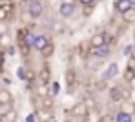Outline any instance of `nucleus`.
<instances>
[{"label":"nucleus","instance_id":"393cba45","mask_svg":"<svg viewBox=\"0 0 135 122\" xmlns=\"http://www.w3.org/2000/svg\"><path fill=\"white\" fill-rule=\"evenodd\" d=\"M9 33V22L7 20H0V37Z\"/></svg>","mask_w":135,"mask_h":122},{"label":"nucleus","instance_id":"f257e3e1","mask_svg":"<svg viewBox=\"0 0 135 122\" xmlns=\"http://www.w3.org/2000/svg\"><path fill=\"white\" fill-rule=\"evenodd\" d=\"M26 11H27V15L31 17V20L40 18V17L44 15V4H42V0H33V2H29L27 7H26Z\"/></svg>","mask_w":135,"mask_h":122},{"label":"nucleus","instance_id":"f03ea898","mask_svg":"<svg viewBox=\"0 0 135 122\" xmlns=\"http://www.w3.org/2000/svg\"><path fill=\"white\" fill-rule=\"evenodd\" d=\"M132 95V91L130 89H122L120 86H113L112 89H110V100L112 102H124V100H128Z\"/></svg>","mask_w":135,"mask_h":122},{"label":"nucleus","instance_id":"7ed1b4c3","mask_svg":"<svg viewBox=\"0 0 135 122\" xmlns=\"http://www.w3.org/2000/svg\"><path fill=\"white\" fill-rule=\"evenodd\" d=\"M115 77H119V64H117V62H110V64L102 69L100 80H102V82H110Z\"/></svg>","mask_w":135,"mask_h":122},{"label":"nucleus","instance_id":"412c9836","mask_svg":"<svg viewBox=\"0 0 135 122\" xmlns=\"http://www.w3.org/2000/svg\"><path fill=\"white\" fill-rule=\"evenodd\" d=\"M66 82H68V86H69V88L77 82V73H75L73 69H68V71H66Z\"/></svg>","mask_w":135,"mask_h":122},{"label":"nucleus","instance_id":"f704fd0d","mask_svg":"<svg viewBox=\"0 0 135 122\" xmlns=\"http://www.w3.org/2000/svg\"><path fill=\"white\" fill-rule=\"evenodd\" d=\"M99 122H110V117H100V120Z\"/></svg>","mask_w":135,"mask_h":122},{"label":"nucleus","instance_id":"4be33fe9","mask_svg":"<svg viewBox=\"0 0 135 122\" xmlns=\"http://www.w3.org/2000/svg\"><path fill=\"white\" fill-rule=\"evenodd\" d=\"M17 78L18 80H27V71H26L24 66H18L17 68Z\"/></svg>","mask_w":135,"mask_h":122},{"label":"nucleus","instance_id":"9b49d317","mask_svg":"<svg viewBox=\"0 0 135 122\" xmlns=\"http://www.w3.org/2000/svg\"><path fill=\"white\" fill-rule=\"evenodd\" d=\"M35 113L38 117V122H51L53 120V111L47 109V108H38V109H35Z\"/></svg>","mask_w":135,"mask_h":122},{"label":"nucleus","instance_id":"6ab92c4d","mask_svg":"<svg viewBox=\"0 0 135 122\" xmlns=\"http://www.w3.org/2000/svg\"><path fill=\"white\" fill-rule=\"evenodd\" d=\"M37 77L40 78V84H47V82H49V77H51V71H49L47 68H44V69L37 75Z\"/></svg>","mask_w":135,"mask_h":122},{"label":"nucleus","instance_id":"4c0bfd02","mask_svg":"<svg viewBox=\"0 0 135 122\" xmlns=\"http://www.w3.org/2000/svg\"><path fill=\"white\" fill-rule=\"evenodd\" d=\"M24 2H26V4H29V2H33V0H24Z\"/></svg>","mask_w":135,"mask_h":122},{"label":"nucleus","instance_id":"473e14b6","mask_svg":"<svg viewBox=\"0 0 135 122\" xmlns=\"http://www.w3.org/2000/svg\"><path fill=\"white\" fill-rule=\"evenodd\" d=\"M22 20H24V22H29V20H31V17L27 15V11H26V13L22 15Z\"/></svg>","mask_w":135,"mask_h":122},{"label":"nucleus","instance_id":"ea45409f","mask_svg":"<svg viewBox=\"0 0 135 122\" xmlns=\"http://www.w3.org/2000/svg\"><path fill=\"white\" fill-rule=\"evenodd\" d=\"M51 122H59V120H51Z\"/></svg>","mask_w":135,"mask_h":122},{"label":"nucleus","instance_id":"ddd939ff","mask_svg":"<svg viewBox=\"0 0 135 122\" xmlns=\"http://www.w3.org/2000/svg\"><path fill=\"white\" fill-rule=\"evenodd\" d=\"M132 7V4L128 2V0H115V4H113V9L119 13V15H122V13H126L128 9Z\"/></svg>","mask_w":135,"mask_h":122},{"label":"nucleus","instance_id":"72a5a7b5","mask_svg":"<svg viewBox=\"0 0 135 122\" xmlns=\"http://www.w3.org/2000/svg\"><path fill=\"white\" fill-rule=\"evenodd\" d=\"M130 58H132V60H135V44H133V49H132V55H130Z\"/></svg>","mask_w":135,"mask_h":122},{"label":"nucleus","instance_id":"0eeeda50","mask_svg":"<svg viewBox=\"0 0 135 122\" xmlns=\"http://www.w3.org/2000/svg\"><path fill=\"white\" fill-rule=\"evenodd\" d=\"M71 113H73L75 117H79V119H86V117L90 115V109H88V106L80 100V102H75V104H73Z\"/></svg>","mask_w":135,"mask_h":122},{"label":"nucleus","instance_id":"39448f33","mask_svg":"<svg viewBox=\"0 0 135 122\" xmlns=\"http://www.w3.org/2000/svg\"><path fill=\"white\" fill-rule=\"evenodd\" d=\"M88 44H90V48H91V49L100 48V46L108 44V33H106V31H99V33H95V35L91 37L90 40H88Z\"/></svg>","mask_w":135,"mask_h":122},{"label":"nucleus","instance_id":"7c9ffc66","mask_svg":"<svg viewBox=\"0 0 135 122\" xmlns=\"http://www.w3.org/2000/svg\"><path fill=\"white\" fill-rule=\"evenodd\" d=\"M86 106H88V109H91V108H95V100L93 98H86V100H82Z\"/></svg>","mask_w":135,"mask_h":122},{"label":"nucleus","instance_id":"2eb2a0df","mask_svg":"<svg viewBox=\"0 0 135 122\" xmlns=\"http://www.w3.org/2000/svg\"><path fill=\"white\" fill-rule=\"evenodd\" d=\"M113 120H115V122H133V117L119 109V111L115 113V117H113Z\"/></svg>","mask_w":135,"mask_h":122},{"label":"nucleus","instance_id":"f8f14e48","mask_svg":"<svg viewBox=\"0 0 135 122\" xmlns=\"http://www.w3.org/2000/svg\"><path fill=\"white\" fill-rule=\"evenodd\" d=\"M47 27H49L55 35H62V31H64V24H62L59 18H51V17H49V20H47Z\"/></svg>","mask_w":135,"mask_h":122},{"label":"nucleus","instance_id":"dca6fc26","mask_svg":"<svg viewBox=\"0 0 135 122\" xmlns=\"http://www.w3.org/2000/svg\"><path fill=\"white\" fill-rule=\"evenodd\" d=\"M122 17V20L126 22V24H135V7H130L126 13H122L120 15Z\"/></svg>","mask_w":135,"mask_h":122},{"label":"nucleus","instance_id":"e433bc0d","mask_svg":"<svg viewBox=\"0 0 135 122\" xmlns=\"http://www.w3.org/2000/svg\"><path fill=\"white\" fill-rule=\"evenodd\" d=\"M4 109H6V108H2V106H0V115H2V111H4Z\"/></svg>","mask_w":135,"mask_h":122},{"label":"nucleus","instance_id":"2f4dec72","mask_svg":"<svg viewBox=\"0 0 135 122\" xmlns=\"http://www.w3.org/2000/svg\"><path fill=\"white\" fill-rule=\"evenodd\" d=\"M128 86H130V91H135V77L132 80H128Z\"/></svg>","mask_w":135,"mask_h":122},{"label":"nucleus","instance_id":"5701e85b","mask_svg":"<svg viewBox=\"0 0 135 122\" xmlns=\"http://www.w3.org/2000/svg\"><path fill=\"white\" fill-rule=\"evenodd\" d=\"M59 93H60V84H59L57 80H53V82H51V88H49V95L55 97V95H59Z\"/></svg>","mask_w":135,"mask_h":122},{"label":"nucleus","instance_id":"6e6552de","mask_svg":"<svg viewBox=\"0 0 135 122\" xmlns=\"http://www.w3.org/2000/svg\"><path fill=\"white\" fill-rule=\"evenodd\" d=\"M49 42H51V40H49V37H47L46 33H37V37H35V42H33V49L40 53V51H42V49H44L46 46L49 44Z\"/></svg>","mask_w":135,"mask_h":122},{"label":"nucleus","instance_id":"c9c22d12","mask_svg":"<svg viewBox=\"0 0 135 122\" xmlns=\"http://www.w3.org/2000/svg\"><path fill=\"white\" fill-rule=\"evenodd\" d=\"M130 4H132V7H135V0H128Z\"/></svg>","mask_w":135,"mask_h":122},{"label":"nucleus","instance_id":"9d476101","mask_svg":"<svg viewBox=\"0 0 135 122\" xmlns=\"http://www.w3.org/2000/svg\"><path fill=\"white\" fill-rule=\"evenodd\" d=\"M11 104H13V95H11V91L6 89V88H0V106H2V108H11Z\"/></svg>","mask_w":135,"mask_h":122},{"label":"nucleus","instance_id":"aec40b11","mask_svg":"<svg viewBox=\"0 0 135 122\" xmlns=\"http://www.w3.org/2000/svg\"><path fill=\"white\" fill-rule=\"evenodd\" d=\"M53 53H55V46H53V42H49V44H47V46H46V48L40 51V55H42L44 58H49Z\"/></svg>","mask_w":135,"mask_h":122},{"label":"nucleus","instance_id":"c85d7f7f","mask_svg":"<svg viewBox=\"0 0 135 122\" xmlns=\"http://www.w3.org/2000/svg\"><path fill=\"white\" fill-rule=\"evenodd\" d=\"M133 77H135V73L130 69V68H126V71H124V78H126V82H128V80H132Z\"/></svg>","mask_w":135,"mask_h":122},{"label":"nucleus","instance_id":"bb28decb","mask_svg":"<svg viewBox=\"0 0 135 122\" xmlns=\"http://www.w3.org/2000/svg\"><path fill=\"white\" fill-rule=\"evenodd\" d=\"M132 49H133V44H126V46L122 48V55H124V57H130V55H132Z\"/></svg>","mask_w":135,"mask_h":122},{"label":"nucleus","instance_id":"f3484780","mask_svg":"<svg viewBox=\"0 0 135 122\" xmlns=\"http://www.w3.org/2000/svg\"><path fill=\"white\" fill-rule=\"evenodd\" d=\"M120 104H122L120 111H124V113H128V115H132V117H133V113H135V104H133V102L124 100V102H120Z\"/></svg>","mask_w":135,"mask_h":122},{"label":"nucleus","instance_id":"423d86ee","mask_svg":"<svg viewBox=\"0 0 135 122\" xmlns=\"http://www.w3.org/2000/svg\"><path fill=\"white\" fill-rule=\"evenodd\" d=\"M88 55L93 57V58H108V57L112 55V46H110V44H104V46H100V48L90 49Z\"/></svg>","mask_w":135,"mask_h":122},{"label":"nucleus","instance_id":"c756f323","mask_svg":"<svg viewBox=\"0 0 135 122\" xmlns=\"http://www.w3.org/2000/svg\"><path fill=\"white\" fill-rule=\"evenodd\" d=\"M91 13H93V6H86V7L82 9V15H84V17H90Z\"/></svg>","mask_w":135,"mask_h":122},{"label":"nucleus","instance_id":"58836bf2","mask_svg":"<svg viewBox=\"0 0 135 122\" xmlns=\"http://www.w3.org/2000/svg\"><path fill=\"white\" fill-rule=\"evenodd\" d=\"M133 42H135V31H133Z\"/></svg>","mask_w":135,"mask_h":122},{"label":"nucleus","instance_id":"b1692460","mask_svg":"<svg viewBox=\"0 0 135 122\" xmlns=\"http://www.w3.org/2000/svg\"><path fill=\"white\" fill-rule=\"evenodd\" d=\"M0 46H2V48H9V46H11V35H9V33L0 37Z\"/></svg>","mask_w":135,"mask_h":122},{"label":"nucleus","instance_id":"a878e982","mask_svg":"<svg viewBox=\"0 0 135 122\" xmlns=\"http://www.w3.org/2000/svg\"><path fill=\"white\" fill-rule=\"evenodd\" d=\"M24 122H38V117H37V113H35V111L27 113V115H26V120H24Z\"/></svg>","mask_w":135,"mask_h":122},{"label":"nucleus","instance_id":"a19ab883","mask_svg":"<svg viewBox=\"0 0 135 122\" xmlns=\"http://www.w3.org/2000/svg\"><path fill=\"white\" fill-rule=\"evenodd\" d=\"M64 122H69V120H64Z\"/></svg>","mask_w":135,"mask_h":122},{"label":"nucleus","instance_id":"1a4fd4ad","mask_svg":"<svg viewBox=\"0 0 135 122\" xmlns=\"http://www.w3.org/2000/svg\"><path fill=\"white\" fill-rule=\"evenodd\" d=\"M18 119V111L15 108H6L0 115V122H17Z\"/></svg>","mask_w":135,"mask_h":122},{"label":"nucleus","instance_id":"cd10ccee","mask_svg":"<svg viewBox=\"0 0 135 122\" xmlns=\"http://www.w3.org/2000/svg\"><path fill=\"white\" fill-rule=\"evenodd\" d=\"M77 2H79L82 7H86V6H93V7H95V2H97V0H77Z\"/></svg>","mask_w":135,"mask_h":122},{"label":"nucleus","instance_id":"4468645a","mask_svg":"<svg viewBox=\"0 0 135 122\" xmlns=\"http://www.w3.org/2000/svg\"><path fill=\"white\" fill-rule=\"evenodd\" d=\"M35 91H37V98L49 97V86H47V84H38V86L35 88Z\"/></svg>","mask_w":135,"mask_h":122},{"label":"nucleus","instance_id":"a211bd4d","mask_svg":"<svg viewBox=\"0 0 135 122\" xmlns=\"http://www.w3.org/2000/svg\"><path fill=\"white\" fill-rule=\"evenodd\" d=\"M0 9H2V11H6L7 15H11V13H13V9H15V6H13V2H11V0H0Z\"/></svg>","mask_w":135,"mask_h":122},{"label":"nucleus","instance_id":"20e7f679","mask_svg":"<svg viewBox=\"0 0 135 122\" xmlns=\"http://www.w3.org/2000/svg\"><path fill=\"white\" fill-rule=\"evenodd\" d=\"M59 15L60 18H71L75 15V2H69V0H62L59 4Z\"/></svg>","mask_w":135,"mask_h":122}]
</instances>
